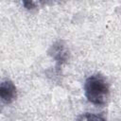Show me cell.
I'll use <instances>...</instances> for the list:
<instances>
[{"instance_id": "cell-1", "label": "cell", "mask_w": 121, "mask_h": 121, "mask_svg": "<svg viewBox=\"0 0 121 121\" xmlns=\"http://www.w3.org/2000/svg\"><path fill=\"white\" fill-rule=\"evenodd\" d=\"M84 95L89 102L96 106L107 103L110 95V86L107 79L100 74L88 77L84 82Z\"/></svg>"}, {"instance_id": "cell-2", "label": "cell", "mask_w": 121, "mask_h": 121, "mask_svg": "<svg viewBox=\"0 0 121 121\" xmlns=\"http://www.w3.org/2000/svg\"><path fill=\"white\" fill-rule=\"evenodd\" d=\"M16 96H17V91L13 82L9 79L3 80L0 86V97L2 102L6 104H9L15 100Z\"/></svg>"}, {"instance_id": "cell-3", "label": "cell", "mask_w": 121, "mask_h": 121, "mask_svg": "<svg viewBox=\"0 0 121 121\" xmlns=\"http://www.w3.org/2000/svg\"><path fill=\"white\" fill-rule=\"evenodd\" d=\"M79 119H95V120H97V119H104V117H101L99 115H93V114H91L89 116L82 115L81 117H79Z\"/></svg>"}]
</instances>
